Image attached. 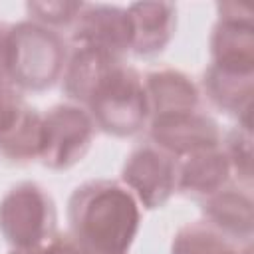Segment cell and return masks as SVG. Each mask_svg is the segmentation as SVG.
Instances as JSON below:
<instances>
[{
  "label": "cell",
  "instance_id": "6da1fadb",
  "mask_svg": "<svg viewBox=\"0 0 254 254\" xmlns=\"http://www.w3.org/2000/svg\"><path fill=\"white\" fill-rule=\"evenodd\" d=\"M71 224L85 250L123 254L137 232L139 210L125 189L91 183L77 189L71 198Z\"/></svg>",
  "mask_w": 254,
  "mask_h": 254
},
{
  "label": "cell",
  "instance_id": "7a4b0ae2",
  "mask_svg": "<svg viewBox=\"0 0 254 254\" xmlns=\"http://www.w3.org/2000/svg\"><path fill=\"white\" fill-rule=\"evenodd\" d=\"M99 123L113 133H135L147 115V91L133 69L113 64L89 95Z\"/></svg>",
  "mask_w": 254,
  "mask_h": 254
},
{
  "label": "cell",
  "instance_id": "3957f363",
  "mask_svg": "<svg viewBox=\"0 0 254 254\" xmlns=\"http://www.w3.org/2000/svg\"><path fill=\"white\" fill-rule=\"evenodd\" d=\"M62 58L58 36L44 28L22 24L8 34L6 67L26 87L50 85L62 67Z\"/></svg>",
  "mask_w": 254,
  "mask_h": 254
},
{
  "label": "cell",
  "instance_id": "277c9868",
  "mask_svg": "<svg viewBox=\"0 0 254 254\" xmlns=\"http://www.w3.org/2000/svg\"><path fill=\"white\" fill-rule=\"evenodd\" d=\"M54 222V208L42 189L22 185L0 204V228L20 248H34L44 240Z\"/></svg>",
  "mask_w": 254,
  "mask_h": 254
},
{
  "label": "cell",
  "instance_id": "5b68a950",
  "mask_svg": "<svg viewBox=\"0 0 254 254\" xmlns=\"http://www.w3.org/2000/svg\"><path fill=\"white\" fill-rule=\"evenodd\" d=\"M93 125L89 117L75 107H56L42 121L40 155L52 167L75 163L89 147Z\"/></svg>",
  "mask_w": 254,
  "mask_h": 254
},
{
  "label": "cell",
  "instance_id": "8992f818",
  "mask_svg": "<svg viewBox=\"0 0 254 254\" xmlns=\"http://www.w3.org/2000/svg\"><path fill=\"white\" fill-rule=\"evenodd\" d=\"M125 181L137 190L147 206H157L173 190L175 165L159 151L145 147L133 153L125 165Z\"/></svg>",
  "mask_w": 254,
  "mask_h": 254
},
{
  "label": "cell",
  "instance_id": "52a82bcc",
  "mask_svg": "<svg viewBox=\"0 0 254 254\" xmlns=\"http://www.w3.org/2000/svg\"><path fill=\"white\" fill-rule=\"evenodd\" d=\"M77 40L83 42V48L115 56V52L131 46L133 30L129 14L107 6L91 8L83 14L81 26L77 28Z\"/></svg>",
  "mask_w": 254,
  "mask_h": 254
},
{
  "label": "cell",
  "instance_id": "ba28073f",
  "mask_svg": "<svg viewBox=\"0 0 254 254\" xmlns=\"http://www.w3.org/2000/svg\"><path fill=\"white\" fill-rule=\"evenodd\" d=\"M153 137L163 147L183 153V151H206L216 145V129L214 123L189 113L179 115H163L157 117L153 127Z\"/></svg>",
  "mask_w": 254,
  "mask_h": 254
},
{
  "label": "cell",
  "instance_id": "9c48e42d",
  "mask_svg": "<svg viewBox=\"0 0 254 254\" xmlns=\"http://www.w3.org/2000/svg\"><path fill=\"white\" fill-rule=\"evenodd\" d=\"M131 20L133 40L131 46L139 54L163 50L173 30V6L171 4H135L127 12Z\"/></svg>",
  "mask_w": 254,
  "mask_h": 254
},
{
  "label": "cell",
  "instance_id": "30bf717a",
  "mask_svg": "<svg viewBox=\"0 0 254 254\" xmlns=\"http://www.w3.org/2000/svg\"><path fill=\"white\" fill-rule=\"evenodd\" d=\"M147 99L155 105L159 117L179 115L192 111L196 103V91L185 75L175 71H161L149 77Z\"/></svg>",
  "mask_w": 254,
  "mask_h": 254
},
{
  "label": "cell",
  "instance_id": "8fae6325",
  "mask_svg": "<svg viewBox=\"0 0 254 254\" xmlns=\"http://www.w3.org/2000/svg\"><path fill=\"white\" fill-rule=\"evenodd\" d=\"M226 161L218 153H210V149L200 151V155L192 157L183 173H181V187L190 189L196 192H210L226 179Z\"/></svg>",
  "mask_w": 254,
  "mask_h": 254
},
{
  "label": "cell",
  "instance_id": "7c38bea8",
  "mask_svg": "<svg viewBox=\"0 0 254 254\" xmlns=\"http://www.w3.org/2000/svg\"><path fill=\"white\" fill-rule=\"evenodd\" d=\"M173 254H238L226 240L210 230L192 226L177 236Z\"/></svg>",
  "mask_w": 254,
  "mask_h": 254
},
{
  "label": "cell",
  "instance_id": "4fadbf2b",
  "mask_svg": "<svg viewBox=\"0 0 254 254\" xmlns=\"http://www.w3.org/2000/svg\"><path fill=\"white\" fill-rule=\"evenodd\" d=\"M210 214L226 228L238 232V226L242 224L244 230H250V200L236 192L214 198L210 204Z\"/></svg>",
  "mask_w": 254,
  "mask_h": 254
},
{
  "label": "cell",
  "instance_id": "5bb4252c",
  "mask_svg": "<svg viewBox=\"0 0 254 254\" xmlns=\"http://www.w3.org/2000/svg\"><path fill=\"white\" fill-rule=\"evenodd\" d=\"M81 8V4H32L30 10L38 12L42 20L48 22H67L69 18H73V14Z\"/></svg>",
  "mask_w": 254,
  "mask_h": 254
},
{
  "label": "cell",
  "instance_id": "9a60e30c",
  "mask_svg": "<svg viewBox=\"0 0 254 254\" xmlns=\"http://www.w3.org/2000/svg\"><path fill=\"white\" fill-rule=\"evenodd\" d=\"M18 105V101L12 97V93L6 89V85L0 81V125L8 119V115L14 111V107Z\"/></svg>",
  "mask_w": 254,
  "mask_h": 254
}]
</instances>
